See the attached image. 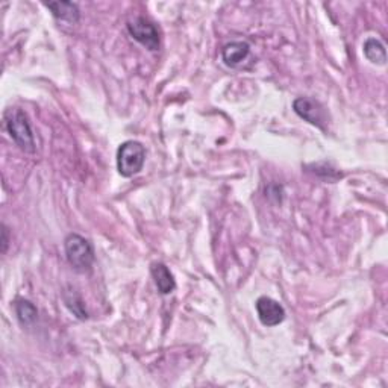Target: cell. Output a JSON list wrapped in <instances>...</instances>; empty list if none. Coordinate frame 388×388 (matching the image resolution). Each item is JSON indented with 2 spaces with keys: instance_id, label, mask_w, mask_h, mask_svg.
Here are the masks:
<instances>
[{
  "instance_id": "cell-12",
  "label": "cell",
  "mask_w": 388,
  "mask_h": 388,
  "mask_svg": "<svg viewBox=\"0 0 388 388\" xmlns=\"http://www.w3.org/2000/svg\"><path fill=\"white\" fill-rule=\"evenodd\" d=\"M363 51H364L366 58L372 64H376V65L387 64L385 46L377 39H367L363 46Z\"/></svg>"
},
{
  "instance_id": "cell-10",
  "label": "cell",
  "mask_w": 388,
  "mask_h": 388,
  "mask_svg": "<svg viewBox=\"0 0 388 388\" xmlns=\"http://www.w3.org/2000/svg\"><path fill=\"white\" fill-rule=\"evenodd\" d=\"M62 299H64L65 307L70 309V312L74 317L79 319V320H87L88 319V312H87V308H85L83 300H82L79 293L74 290L73 287L64 288Z\"/></svg>"
},
{
  "instance_id": "cell-3",
  "label": "cell",
  "mask_w": 388,
  "mask_h": 388,
  "mask_svg": "<svg viewBox=\"0 0 388 388\" xmlns=\"http://www.w3.org/2000/svg\"><path fill=\"white\" fill-rule=\"evenodd\" d=\"M146 149L138 141L129 140L121 143L117 150V170L123 178H132L143 170Z\"/></svg>"
},
{
  "instance_id": "cell-11",
  "label": "cell",
  "mask_w": 388,
  "mask_h": 388,
  "mask_svg": "<svg viewBox=\"0 0 388 388\" xmlns=\"http://www.w3.org/2000/svg\"><path fill=\"white\" fill-rule=\"evenodd\" d=\"M14 309L18 321H20L23 326H32L36 321V319H39V311H36V307L32 304V302L26 299L15 300Z\"/></svg>"
},
{
  "instance_id": "cell-1",
  "label": "cell",
  "mask_w": 388,
  "mask_h": 388,
  "mask_svg": "<svg viewBox=\"0 0 388 388\" xmlns=\"http://www.w3.org/2000/svg\"><path fill=\"white\" fill-rule=\"evenodd\" d=\"M4 125L14 143L26 154L35 152V138L29 117L20 108H9L4 114Z\"/></svg>"
},
{
  "instance_id": "cell-6",
  "label": "cell",
  "mask_w": 388,
  "mask_h": 388,
  "mask_svg": "<svg viewBox=\"0 0 388 388\" xmlns=\"http://www.w3.org/2000/svg\"><path fill=\"white\" fill-rule=\"evenodd\" d=\"M255 308H257L258 319L264 326H278L286 320V309H283L278 300L269 296L258 297L257 302H255Z\"/></svg>"
},
{
  "instance_id": "cell-9",
  "label": "cell",
  "mask_w": 388,
  "mask_h": 388,
  "mask_svg": "<svg viewBox=\"0 0 388 388\" xmlns=\"http://www.w3.org/2000/svg\"><path fill=\"white\" fill-rule=\"evenodd\" d=\"M46 6L51 9L52 15L60 22L74 25V23H78L81 18L79 8L76 4H73V2H49V4H46Z\"/></svg>"
},
{
  "instance_id": "cell-4",
  "label": "cell",
  "mask_w": 388,
  "mask_h": 388,
  "mask_svg": "<svg viewBox=\"0 0 388 388\" xmlns=\"http://www.w3.org/2000/svg\"><path fill=\"white\" fill-rule=\"evenodd\" d=\"M128 31L132 39L145 46L147 51L156 52L161 47V36L155 23L145 17H137L128 23Z\"/></svg>"
},
{
  "instance_id": "cell-7",
  "label": "cell",
  "mask_w": 388,
  "mask_h": 388,
  "mask_svg": "<svg viewBox=\"0 0 388 388\" xmlns=\"http://www.w3.org/2000/svg\"><path fill=\"white\" fill-rule=\"evenodd\" d=\"M250 55V46L246 41H232L223 46L222 60L228 67L236 69L248 61Z\"/></svg>"
},
{
  "instance_id": "cell-2",
  "label": "cell",
  "mask_w": 388,
  "mask_h": 388,
  "mask_svg": "<svg viewBox=\"0 0 388 388\" xmlns=\"http://www.w3.org/2000/svg\"><path fill=\"white\" fill-rule=\"evenodd\" d=\"M65 257L67 261L79 273H87L91 270L96 255H94L93 244L79 234H70L64 241Z\"/></svg>"
},
{
  "instance_id": "cell-8",
  "label": "cell",
  "mask_w": 388,
  "mask_h": 388,
  "mask_svg": "<svg viewBox=\"0 0 388 388\" xmlns=\"http://www.w3.org/2000/svg\"><path fill=\"white\" fill-rule=\"evenodd\" d=\"M150 274H152L155 286L161 295L167 296L170 293L175 291L176 288L175 276L164 262H154L152 266H150Z\"/></svg>"
},
{
  "instance_id": "cell-13",
  "label": "cell",
  "mask_w": 388,
  "mask_h": 388,
  "mask_svg": "<svg viewBox=\"0 0 388 388\" xmlns=\"http://www.w3.org/2000/svg\"><path fill=\"white\" fill-rule=\"evenodd\" d=\"M9 231L5 225H2V252L6 253V249H8V244H9Z\"/></svg>"
},
{
  "instance_id": "cell-5",
  "label": "cell",
  "mask_w": 388,
  "mask_h": 388,
  "mask_svg": "<svg viewBox=\"0 0 388 388\" xmlns=\"http://www.w3.org/2000/svg\"><path fill=\"white\" fill-rule=\"evenodd\" d=\"M293 109H295L296 114L308 121L309 125L316 126L321 131H326L328 126V112L326 108L321 105L320 102L311 99V98H297L293 102Z\"/></svg>"
}]
</instances>
